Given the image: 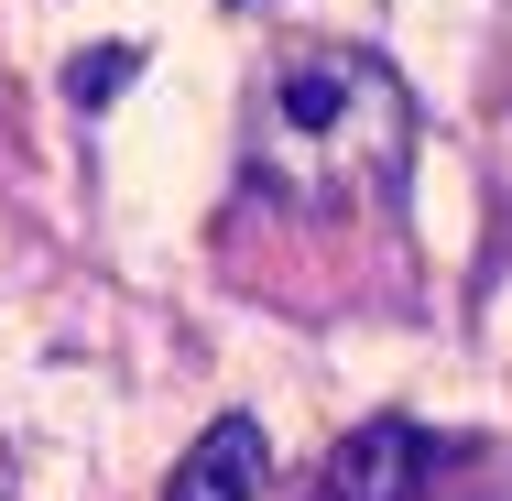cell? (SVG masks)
I'll return each instance as SVG.
<instances>
[{"label":"cell","mask_w":512,"mask_h":501,"mask_svg":"<svg viewBox=\"0 0 512 501\" xmlns=\"http://www.w3.org/2000/svg\"><path fill=\"white\" fill-rule=\"evenodd\" d=\"M273 120H284V142H306L316 164H382L393 142H404V88L371 66V55H349V44H327V55H295L284 77H273Z\"/></svg>","instance_id":"1"},{"label":"cell","mask_w":512,"mask_h":501,"mask_svg":"<svg viewBox=\"0 0 512 501\" xmlns=\"http://www.w3.org/2000/svg\"><path fill=\"white\" fill-rule=\"evenodd\" d=\"M425 469H436V447L414 436V425H349L338 447H327V469H316V501H414L425 491Z\"/></svg>","instance_id":"2"},{"label":"cell","mask_w":512,"mask_h":501,"mask_svg":"<svg viewBox=\"0 0 512 501\" xmlns=\"http://www.w3.org/2000/svg\"><path fill=\"white\" fill-rule=\"evenodd\" d=\"M262 480H273V447H262V425H251V414H218L197 447L175 458L164 501H262Z\"/></svg>","instance_id":"3"},{"label":"cell","mask_w":512,"mask_h":501,"mask_svg":"<svg viewBox=\"0 0 512 501\" xmlns=\"http://www.w3.org/2000/svg\"><path fill=\"white\" fill-rule=\"evenodd\" d=\"M120 77H131V44H99V55H88V66H77V99H109V88H120Z\"/></svg>","instance_id":"4"}]
</instances>
